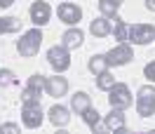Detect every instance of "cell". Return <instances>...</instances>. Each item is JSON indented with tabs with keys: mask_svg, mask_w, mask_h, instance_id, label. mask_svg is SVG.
<instances>
[{
	"mask_svg": "<svg viewBox=\"0 0 155 134\" xmlns=\"http://www.w3.org/2000/svg\"><path fill=\"white\" fill-rule=\"evenodd\" d=\"M113 21H115V24H113V31H110V33L115 35V40H120V42H127V35H129V26H127V24L120 19V17H115Z\"/></svg>",
	"mask_w": 155,
	"mask_h": 134,
	"instance_id": "19",
	"label": "cell"
},
{
	"mask_svg": "<svg viewBox=\"0 0 155 134\" xmlns=\"http://www.w3.org/2000/svg\"><path fill=\"white\" fill-rule=\"evenodd\" d=\"M19 28H21L19 17H0V35H5V33H17Z\"/></svg>",
	"mask_w": 155,
	"mask_h": 134,
	"instance_id": "18",
	"label": "cell"
},
{
	"mask_svg": "<svg viewBox=\"0 0 155 134\" xmlns=\"http://www.w3.org/2000/svg\"><path fill=\"white\" fill-rule=\"evenodd\" d=\"M110 31H113V21L108 17H99L89 24V33L97 35V38H106V35H110Z\"/></svg>",
	"mask_w": 155,
	"mask_h": 134,
	"instance_id": "14",
	"label": "cell"
},
{
	"mask_svg": "<svg viewBox=\"0 0 155 134\" xmlns=\"http://www.w3.org/2000/svg\"><path fill=\"white\" fill-rule=\"evenodd\" d=\"M143 75L150 80V82H155V59L150 61V64H146L143 66Z\"/></svg>",
	"mask_w": 155,
	"mask_h": 134,
	"instance_id": "25",
	"label": "cell"
},
{
	"mask_svg": "<svg viewBox=\"0 0 155 134\" xmlns=\"http://www.w3.org/2000/svg\"><path fill=\"white\" fill-rule=\"evenodd\" d=\"M17 0H0V10H7V7H12Z\"/></svg>",
	"mask_w": 155,
	"mask_h": 134,
	"instance_id": "27",
	"label": "cell"
},
{
	"mask_svg": "<svg viewBox=\"0 0 155 134\" xmlns=\"http://www.w3.org/2000/svg\"><path fill=\"white\" fill-rule=\"evenodd\" d=\"M57 14H59V21H64L68 26H78V21L82 19V10L78 7L75 2H61Z\"/></svg>",
	"mask_w": 155,
	"mask_h": 134,
	"instance_id": "10",
	"label": "cell"
},
{
	"mask_svg": "<svg viewBox=\"0 0 155 134\" xmlns=\"http://www.w3.org/2000/svg\"><path fill=\"white\" fill-rule=\"evenodd\" d=\"M47 61L49 66L54 68L57 73H64L71 68V49H66L64 45H54L47 49Z\"/></svg>",
	"mask_w": 155,
	"mask_h": 134,
	"instance_id": "4",
	"label": "cell"
},
{
	"mask_svg": "<svg viewBox=\"0 0 155 134\" xmlns=\"http://www.w3.org/2000/svg\"><path fill=\"white\" fill-rule=\"evenodd\" d=\"M82 120H85V125H87V127H89V129H92L94 134H97L99 129H106V127L101 125V113H99L94 106H89L87 111L82 113Z\"/></svg>",
	"mask_w": 155,
	"mask_h": 134,
	"instance_id": "16",
	"label": "cell"
},
{
	"mask_svg": "<svg viewBox=\"0 0 155 134\" xmlns=\"http://www.w3.org/2000/svg\"><path fill=\"white\" fill-rule=\"evenodd\" d=\"M108 104H110V108H122V111L129 108V106L134 104L129 87L125 82H115V85L108 89Z\"/></svg>",
	"mask_w": 155,
	"mask_h": 134,
	"instance_id": "3",
	"label": "cell"
},
{
	"mask_svg": "<svg viewBox=\"0 0 155 134\" xmlns=\"http://www.w3.org/2000/svg\"><path fill=\"white\" fill-rule=\"evenodd\" d=\"M40 94H42V92L26 87V89L21 92V101H24V104H40Z\"/></svg>",
	"mask_w": 155,
	"mask_h": 134,
	"instance_id": "23",
	"label": "cell"
},
{
	"mask_svg": "<svg viewBox=\"0 0 155 134\" xmlns=\"http://www.w3.org/2000/svg\"><path fill=\"white\" fill-rule=\"evenodd\" d=\"M42 120H45V115H42L40 104H24V108H21V122H24V127L38 129L42 125Z\"/></svg>",
	"mask_w": 155,
	"mask_h": 134,
	"instance_id": "7",
	"label": "cell"
},
{
	"mask_svg": "<svg viewBox=\"0 0 155 134\" xmlns=\"http://www.w3.org/2000/svg\"><path fill=\"white\" fill-rule=\"evenodd\" d=\"M26 87H31V89H38V92H42V89H45V75H40V73H33V75L28 78Z\"/></svg>",
	"mask_w": 155,
	"mask_h": 134,
	"instance_id": "24",
	"label": "cell"
},
{
	"mask_svg": "<svg viewBox=\"0 0 155 134\" xmlns=\"http://www.w3.org/2000/svg\"><path fill=\"white\" fill-rule=\"evenodd\" d=\"M45 89H47L49 96L59 99V96H64L68 92V80L61 78V73H57V75H45Z\"/></svg>",
	"mask_w": 155,
	"mask_h": 134,
	"instance_id": "11",
	"label": "cell"
},
{
	"mask_svg": "<svg viewBox=\"0 0 155 134\" xmlns=\"http://www.w3.org/2000/svg\"><path fill=\"white\" fill-rule=\"evenodd\" d=\"M19 80H17V75H14V71H10V68H2L0 71V85L2 87H12L17 85Z\"/></svg>",
	"mask_w": 155,
	"mask_h": 134,
	"instance_id": "22",
	"label": "cell"
},
{
	"mask_svg": "<svg viewBox=\"0 0 155 134\" xmlns=\"http://www.w3.org/2000/svg\"><path fill=\"white\" fill-rule=\"evenodd\" d=\"M106 59H108V66H127L134 59V49L129 42H120V45H115L113 49L106 52Z\"/></svg>",
	"mask_w": 155,
	"mask_h": 134,
	"instance_id": "5",
	"label": "cell"
},
{
	"mask_svg": "<svg viewBox=\"0 0 155 134\" xmlns=\"http://www.w3.org/2000/svg\"><path fill=\"white\" fill-rule=\"evenodd\" d=\"M89 106H92V96H89L87 92H75V94L71 96V108H73L78 115H82Z\"/></svg>",
	"mask_w": 155,
	"mask_h": 134,
	"instance_id": "15",
	"label": "cell"
},
{
	"mask_svg": "<svg viewBox=\"0 0 155 134\" xmlns=\"http://www.w3.org/2000/svg\"><path fill=\"white\" fill-rule=\"evenodd\" d=\"M28 17H31V21H33L38 28H42L45 24H49V17H52V7H49L45 0H38V2H33V5H31Z\"/></svg>",
	"mask_w": 155,
	"mask_h": 134,
	"instance_id": "8",
	"label": "cell"
},
{
	"mask_svg": "<svg viewBox=\"0 0 155 134\" xmlns=\"http://www.w3.org/2000/svg\"><path fill=\"white\" fill-rule=\"evenodd\" d=\"M82 40H85V33L78 28V26H71V28L61 35V45L66 49H78L80 45H82Z\"/></svg>",
	"mask_w": 155,
	"mask_h": 134,
	"instance_id": "13",
	"label": "cell"
},
{
	"mask_svg": "<svg viewBox=\"0 0 155 134\" xmlns=\"http://www.w3.org/2000/svg\"><path fill=\"white\" fill-rule=\"evenodd\" d=\"M113 85H115V75H113L110 71H104V73H99V75H97V87H99V89L108 92Z\"/></svg>",
	"mask_w": 155,
	"mask_h": 134,
	"instance_id": "21",
	"label": "cell"
},
{
	"mask_svg": "<svg viewBox=\"0 0 155 134\" xmlns=\"http://www.w3.org/2000/svg\"><path fill=\"white\" fill-rule=\"evenodd\" d=\"M113 2H117V5H122V2H125V0H113Z\"/></svg>",
	"mask_w": 155,
	"mask_h": 134,
	"instance_id": "29",
	"label": "cell"
},
{
	"mask_svg": "<svg viewBox=\"0 0 155 134\" xmlns=\"http://www.w3.org/2000/svg\"><path fill=\"white\" fill-rule=\"evenodd\" d=\"M87 68L94 73V75H99V73H104V71H108V59H106V54H94V57H89V64H87Z\"/></svg>",
	"mask_w": 155,
	"mask_h": 134,
	"instance_id": "17",
	"label": "cell"
},
{
	"mask_svg": "<svg viewBox=\"0 0 155 134\" xmlns=\"http://www.w3.org/2000/svg\"><path fill=\"white\" fill-rule=\"evenodd\" d=\"M146 10L155 12V0H146Z\"/></svg>",
	"mask_w": 155,
	"mask_h": 134,
	"instance_id": "28",
	"label": "cell"
},
{
	"mask_svg": "<svg viewBox=\"0 0 155 134\" xmlns=\"http://www.w3.org/2000/svg\"><path fill=\"white\" fill-rule=\"evenodd\" d=\"M153 40H155V26H150V24H134V26H129L127 42H134V45H150Z\"/></svg>",
	"mask_w": 155,
	"mask_h": 134,
	"instance_id": "6",
	"label": "cell"
},
{
	"mask_svg": "<svg viewBox=\"0 0 155 134\" xmlns=\"http://www.w3.org/2000/svg\"><path fill=\"white\" fill-rule=\"evenodd\" d=\"M40 45H42V31L40 28H31L26 31L21 40L17 42V52H19L24 59H31L40 52Z\"/></svg>",
	"mask_w": 155,
	"mask_h": 134,
	"instance_id": "1",
	"label": "cell"
},
{
	"mask_svg": "<svg viewBox=\"0 0 155 134\" xmlns=\"http://www.w3.org/2000/svg\"><path fill=\"white\" fill-rule=\"evenodd\" d=\"M104 127H106V132L127 134V125H125V113H122V108H110V113L104 118Z\"/></svg>",
	"mask_w": 155,
	"mask_h": 134,
	"instance_id": "9",
	"label": "cell"
},
{
	"mask_svg": "<svg viewBox=\"0 0 155 134\" xmlns=\"http://www.w3.org/2000/svg\"><path fill=\"white\" fill-rule=\"evenodd\" d=\"M136 113L141 118H150L155 113V87L143 85L136 92Z\"/></svg>",
	"mask_w": 155,
	"mask_h": 134,
	"instance_id": "2",
	"label": "cell"
},
{
	"mask_svg": "<svg viewBox=\"0 0 155 134\" xmlns=\"http://www.w3.org/2000/svg\"><path fill=\"white\" fill-rule=\"evenodd\" d=\"M49 122L54 125V127H66L71 122V111L61 104H54L49 108Z\"/></svg>",
	"mask_w": 155,
	"mask_h": 134,
	"instance_id": "12",
	"label": "cell"
},
{
	"mask_svg": "<svg viewBox=\"0 0 155 134\" xmlns=\"http://www.w3.org/2000/svg\"><path fill=\"white\" fill-rule=\"evenodd\" d=\"M99 10H101V17H108V19H115L120 5L113 2V0H99Z\"/></svg>",
	"mask_w": 155,
	"mask_h": 134,
	"instance_id": "20",
	"label": "cell"
},
{
	"mask_svg": "<svg viewBox=\"0 0 155 134\" xmlns=\"http://www.w3.org/2000/svg\"><path fill=\"white\" fill-rule=\"evenodd\" d=\"M2 132L19 134V125H14V122H5V125H0V134H2Z\"/></svg>",
	"mask_w": 155,
	"mask_h": 134,
	"instance_id": "26",
	"label": "cell"
}]
</instances>
